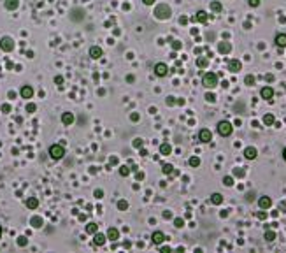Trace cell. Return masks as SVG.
Instances as JSON below:
<instances>
[{"mask_svg":"<svg viewBox=\"0 0 286 253\" xmlns=\"http://www.w3.org/2000/svg\"><path fill=\"white\" fill-rule=\"evenodd\" d=\"M104 197V192L102 190H95V199H102Z\"/></svg>","mask_w":286,"mask_h":253,"instance_id":"cell-45","label":"cell"},{"mask_svg":"<svg viewBox=\"0 0 286 253\" xmlns=\"http://www.w3.org/2000/svg\"><path fill=\"white\" fill-rule=\"evenodd\" d=\"M260 95H262V99L270 100V99L274 97V90H272L270 86H263V88H262V91H260Z\"/></svg>","mask_w":286,"mask_h":253,"instance_id":"cell-10","label":"cell"},{"mask_svg":"<svg viewBox=\"0 0 286 253\" xmlns=\"http://www.w3.org/2000/svg\"><path fill=\"white\" fill-rule=\"evenodd\" d=\"M234 176H239V178H242V176H244V171H242V169H235V171H234Z\"/></svg>","mask_w":286,"mask_h":253,"instance_id":"cell-44","label":"cell"},{"mask_svg":"<svg viewBox=\"0 0 286 253\" xmlns=\"http://www.w3.org/2000/svg\"><path fill=\"white\" fill-rule=\"evenodd\" d=\"M0 236H2V227H0Z\"/></svg>","mask_w":286,"mask_h":253,"instance_id":"cell-59","label":"cell"},{"mask_svg":"<svg viewBox=\"0 0 286 253\" xmlns=\"http://www.w3.org/2000/svg\"><path fill=\"white\" fill-rule=\"evenodd\" d=\"M37 206H39V201L35 197H28L26 199V208L28 209H37Z\"/></svg>","mask_w":286,"mask_h":253,"instance_id":"cell-20","label":"cell"},{"mask_svg":"<svg viewBox=\"0 0 286 253\" xmlns=\"http://www.w3.org/2000/svg\"><path fill=\"white\" fill-rule=\"evenodd\" d=\"M256 155H258V151H256V148H253V146H248V148L244 150V157H246L248 160H255Z\"/></svg>","mask_w":286,"mask_h":253,"instance_id":"cell-11","label":"cell"},{"mask_svg":"<svg viewBox=\"0 0 286 253\" xmlns=\"http://www.w3.org/2000/svg\"><path fill=\"white\" fill-rule=\"evenodd\" d=\"M26 243H28V241H26V237H25V236L18 237V244H19V246H26Z\"/></svg>","mask_w":286,"mask_h":253,"instance_id":"cell-39","label":"cell"},{"mask_svg":"<svg viewBox=\"0 0 286 253\" xmlns=\"http://www.w3.org/2000/svg\"><path fill=\"white\" fill-rule=\"evenodd\" d=\"M172 169H174V167H172L170 164H165V165L162 167V171H163V174H172Z\"/></svg>","mask_w":286,"mask_h":253,"instance_id":"cell-35","label":"cell"},{"mask_svg":"<svg viewBox=\"0 0 286 253\" xmlns=\"http://www.w3.org/2000/svg\"><path fill=\"white\" fill-rule=\"evenodd\" d=\"M283 157H285V160H286V148L283 150Z\"/></svg>","mask_w":286,"mask_h":253,"instance_id":"cell-58","label":"cell"},{"mask_svg":"<svg viewBox=\"0 0 286 253\" xmlns=\"http://www.w3.org/2000/svg\"><path fill=\"white\" fill-rule=\"evenodd\" d=\"M102 55H104V51H102L100 46H93V47H90V56H91L93 60H98Z\"/></svg>","mask_w":286,"mask_h":253,"instance_id":"cell-9","label":"cell"},{"mask_svg":"<svg viewBox=\"0 0 286 253\" xmlns=\"http://www.w3.org/2000/svg\"><path fill=\"white\" fill-rule=\"evenodd\" d=\"M167 104H169V106H174V104H176L174 97H169V99H167Z\"/></svg>","mask_w":286,"mask_h":253,"instance_id":"cell-49","label":"cell"},{"mask_svg":"<svg viewBox=\"0 0 286 253\" xmlns=\"http://www.w3.org/2000/svg\"><path fill=\"white\" fill-rule=\"evenodd\" d=\"M197 65H198L200 69H205V67L209 65V60H207V58H204V56H200V58L197 60Z\"/></svg>","mask_w":286,"mask_h":253,"instance_id":"cell-28","label":"cell"},{"mask_svg":"<svg viewBox=\"0 0 286 253\" xmlns=\"http://www.w3.org/2000/svg\"><path fill=\"white\" fill-rule=\"evenodd\" d=\"M232 130H234V127H232L230 121H220V123H218V134H220V135L228 137V135L232 134Z\"/></svg>","mask_w":286,"mask_h":253,"instance_id":"cell-4","label":"cell"},{"mask_svg":"<svg viewBox=\"0 0 286 253\" xmlns=\"http://www.w3.org/2000/svg\"><path fill=\"white\" fill-rule=\"evenodd\" d=\"M244 83H246L248 86H253V84H255V76H246V77H244Z\"/></svg>","mask_w":286,"mask_h":253,"instance_id":"cell-34","label":"cell"},{"mask_svg":"<svg viewBox=\"0 0 286 253\" xmlns=\"http://www.w3.org/2000/svg\"><path fill=\"white\" fill-rule=\"evenodd\" d=\"M133 148H142V139H135L133 141Z\"/></svg>","mask_w":286,"mask_h":253,"instance_id":"cell-43","label":"cell"},{"mask_svg":"<svg viewBox=\"0 0 286 253\" xmlns=\"http://www.w3.org/2000/svg\"><path fill=\"white\" fill-rule=\"evenodd\" d=\"M193 19H195V21H200V23H205V21H207V14H205V11H198L197 16H195Z\"/></svg>","mask_w":286,"mask_h":253,"instance_id":"cell-23","label":"cell"},{"mask_svg":"<svg viewBox=\"0 0 286 253\" xmlns=\"http://www.w3.org/2000/svg\"><path fill=\"white\" fill-rule=\"evenodd\" d=\"M249 5L251 7H258L260 5V0H249Z\"/></svg>","mask_w":286,"mask_h":253,"instance_id":"cell-46","label":"cell"},{"mask_svg":"<svg viewBox=\"0 0 286 253\" xmlns=\"http://www.w3.org/2000/svg\"><path fill=\"white\" fill-rule=\"evenodd\" d=\"M18 5H19V0H5V9H9V11L18 9Z\"/></svg>","mask_w":286,"mask_h":253,"instance_id":"cell-22","label":"cell"},{"mask_svg":"<svg viewBox=\"0 0 286 253\" xmlns=\"http://www.w3.org/2000/svg\"><path fill=\"white\" fill-rule=\"evenodd\" d=\"M179 23H181V25H186V23H188V18H186V16H181V18H179Z\"/></svg>","mask_w":286,"mask_h":253,"instance_id":"cell-47","label":"cell"},{"mask_svg":"<svg viewBox=\"0 0 286 253\" xmlns=\"http://www.w3.org/2000/svg\"><path fill=\"white\" fill-rule=\"evenodd\" d=\"M223 183H225L227 186H232V185H234V178H232V176H227V178H223Z\"/></svg>","mask_w":286,"mask_h":253,"instance_id":"cell-38","label":"cell"},{"mask_svg":"<svg viewBox=\"0 0 286 253\" xmlns=\"http://www.w3.org/2000/svg\"><path fill=\"white\" fill-rule=\"evenodd\" d=\"M2 113H5V114L11 113V106L9 104H2Z\"/></svg>","mask_w":286,"mask_h":253,"instance_id":"cell-40","label":"cell"},{"mask_svg":"<svg viewBox=\"0 0 286 253\" xmlns=\"http://www.w3.org/2000/svg\"><path fill=\"white\" fill-rule=\"evenodd\" d=\"M151 241H153L155 244H162V243L165 241V236H163V232H160V230H155V232H153V236H151Z\"/></svg>","mask_w":286,"mask_h":253,"instance_id":"cell-13","label":"cell"},{"mask_svg":"<svg viewBox=\"0 0 286 253\" xmlns=\"http://www.w3.org/2000/svg\"><path fill=\"white\" fill-rule=\"evenodd\" d=\"M174 227H177V229L184 227V222H183V218H174Z\"/></svg>","mask_w":286,"mask_h":253,"instance_id":"cell-36","label":"cell"},{"mask_svg":"<svg viewBox=\"0 0 286 253\" xmlns=\"http://www.w3.org/2000/svg\"><path fill=\"white\" fill-rule=\"evenodd\" d=\"M172 47H174V49H181V47H183V44H181L179 40H174V42H172Z\"/></svg>","mask_w":286,"mask_h":253,"instance_id":"cell-41","label":"cell"},{"mask_svg":"<svg viewBox=\"0 0 286 253\" xmlns=\"http://www.w3.org/2000/svg\"><path fill=\"white\" fill-rule=\"evenodd\" d=\"M49 155H51L53 160H60V158H63V155H65V148H63L61 144H53V146L49 148Z\"/></svg>","mask_w":286,"mask_h":253,"instance_id":"cell-3","label":"cell"},{"mask_svg":"<svg viewBox=\"0 0 286 253\" xmlns=\"http://www.w3.org/2000/svg\"><path fill=\"white\" fill-rule=\"evenodd\" d=\"M61 123L67 125V127L72 125V123H74V114H72V113H63V114H61Z\"/></svg>","mask_w":286,"mask_h":253,"instance_id":"cell-17","label":"cell"},{"mask_svg":"<svg viewBox=\"0 0 286 253\" xmlns=\"http://www.w3.org/2000/svg\"><path fill=\"white\" fill-rule=\"evenodd\" d=\"M107 239H109V241H118V239H119V230H118L116 227L107 229Z\"/></svg>","mask_w":286,"mask_h":253,"instance_id":"cell-12","label":"cell"},{"mask_svg":"<svg viewBox=\"0 0 286 253\" xmlns=\"http://www.w3.org/2000/svg\"><path fill=\"white\" fill-rule=\"evenodd\" d=\"M263 123L269 127V125H274L276 123V118H274V114H265L263 116Z\"/></svg>","mask_w":286,"mask_h":253,"instance_id":"cell-27","label":"cell"},{"mask_svg":"<svg viewBox=\"0 0 286 253\" xmlns=\"http://www.w3.org/2000/svg\"><path fill=\"white\" fill-rule=\"evenodd\" d=\"M0 49L5 51V53L12 51V49H14V40H12L11 37H2V39H0Z\"/></svg>","mask_w":286,"mask_h":253,"instance_id":"cell-5","label":"cell"},{"mask_svg":"<svg viewBox=\"0 0 286 253\" xmlns=\"http://www.w3.org/2000/svg\"><path fill=\"white\" fill-rule=\"evenodd\" d=\"M265 79H267V81H272V79H274V76H272V74H269V76H265Z\"/></svg>","mask_w":286,"mask_h":253,"instance_id":"cell-56","label":"cell"},{"mask_svg":"<svg viewBox=\"0 0 286 253\" xmlns=\"http://www.w3.org/2000/svg\"><path fill=\"white\" fill-rule=\"evenodd\" d=\"M54 83H56V84H61V83H63V77H61V76H56V77H54Z\"/></svg>","mask_w":286,"mask_h":253,"instance_id":"cell-48","label":"cell"},{"mask_svg":"<svg viewBox=\"0 0 286 253\" xmlns=\"http://www.w3.org/2000/svg\"><path fill=\"white\" fill-rule=\"evenodd\" d=\"M205 100H207V102H214V100H216V97H214L213 93H207V95H205Z\"/></svg>","mask_w":286,"mask_h":253,"instance_id":"cell-42","label":"cell"},{"mask_svg":"<svg viewBox=\"0 0 286 253\" xmlns=\"http://www.w3.org/2000/svg\"><path fill=\"white\" fill-rule=\"evenodd\" d=\"M118 209L119 211H126L128 209V202L126 201H118Z\"/></svg>","mask_w":286,"mask_h":253,"instance_id":"cell-31","label":"cell"},{"mask_svg":"<svg viewBox=\"0 0 286 253\" xmlns=\"http://www.w3.org/2000/svg\"><path fill=\"white\" fill-rule=\"evenodd\" d=\"M265 239H267L269 243H272V241L276 239V232H272V230H267V232H265Z\"/></svg>","mask_w":286,"mask_h":253,"instance_id":"cell-32","label":"cell"},{"mask_svg":"<svg viewBox=\"0 0 286 253\" xmlns=\"http://www.w3.org/2000/svg\"><path fill=\"white\" fill-rule=\"evenodd\" d=\"M258 206H260L262 209H269V208L272 206L270 197H260V199H258Z\"/></svg>","mask_w":286,"mask_h":253,"instance_id":"cell-14","label":"cell"},{"mask_svg":"<svg viewBox=\"0 0 286 253\" xmlns=\"http://www.w3.org/2000/svg\"><path fill=\"white\" fill-rule=\"evenodd\" d=\"M211 9H213L214 12H220V11L223 9V5H221L220 2H216V0H214V2H211Z\"/></svg>","mask_w":286,"mask_h":253,"instance_id":"cell-29","label":"cell"},{"mask_svg":"<svg viewBox=\"0 0 286 253\" xmlns=\"http://www.w3.org/2000/svg\"><path fill=\"white\" fill-rule=\"evenodd\" d=\"M258 218H260V220H265V218H267V213L260 211V213H258Z\"/></svg>","mask_w":286,"mask_h":253,"instance_id":"cell-50","label":"cell"},{"mask_svg":"<svg viewBox=\"0 0 286 253\" xmlns=\"http://www.w3.org/2000/svg\"><path fill=\"white\" fill-rule=\"evenodd\" d=\"M163 252H165V253L170 252V248H169V246H163V248H162V253H163Z\"/></svg>","mask_w":286,"mask_h":253,"instance_id":"cell-57","label":"cell"},{"mask_svg":"<svg viewBox=\"0 0 286 253\" xmlns=\"http://www.w3.org/2000/svg\"><path fill=\"white\" fill-rule=\"evenodd\" d=\"M198 139H200V142H211V141H213V134H211V130L202 128V130L198 132Z\"/></svg>","mask_w":286,"mask_h":253,"instance_id":"cell-7","label":"cell"},{"mask_svg":"<svg viewBox=\"0 0 286 253\" xmlns=\"http://www.w3.org/2000/svg\"><path fill=\"white\" fill-rule=\"evenodd\" d=\"M170 216H172V213H170V211H165V213H163V218H170Z\"/></svg>","mask_w":286,"mask_h":253,"instance_id":"cell-55","label":"cell"},{"mask_svg":"<svg viewBox=\"0 0 286 253\" xmlns=\"http://www.w3.org/2000/svg\"><path fill=\"white\" fill-rule=\"evenodd\" d=\"M155 16L158 19H169L170 18V7L165 5V4H160L156 9H155Z\"/></svg>","mask_w":286,"mask_h":253,"instance_id":"cell-2","label":"cell"},{"mask_svg":"<svg viewBox=\"0 0 286 253\" xmlns=\"http://www.w3.org/2000/svg\"><path fill=\"white\" fill-rule=\"evenodd\" d=\"M119 174H121L123 178H125V176H128V174H130V167H126V165H121V167H119Z\"/></svg>","mask_w":286,"mask_h":253,"instance_id":"cell-33","label":"cell"},{"mask_svg":"<svg viewBox=\"0 0 286 253\" xmlns=\"http://www.w3.org/2000/svg\"><path fill=\"white\" fill-rule=\"evenodd\" d=\"M35 111H37V106L35 104H32V102L26 104V113H35Z\"/></svg>","mask_w":286,"mask_h":253,"instance_id":"cell-37","label":"cell"},{"mask_svg":"<svg viewBox=\"0 0 286 253\" xmlns=\"http://www.w3.org/2000/svg\"><path fill=\"white\" fill-rule=\"evenodd\" d=\"M30 223H32V227L40 229V227H42V218H40V216H33V218L30 220Z\"/></svg>","mask_w":286,"mask_h":253,"instance_id":"cell-26","label":"cell"},{"mask_svg":"<svg viewBox=\"0 0 286 253\" xmlns=\"http://www.w3.org/2000/svg\"><path fill=\"white\" fill-rule=\"evenodd\" d=\"M137 179L141 181V179H144V172H141V171H137Z\"/></svg>","mask_w":286,"mask_h":253,"instance_id":"cell-51","label":"cell"},{"mask_svg":"<svg viewBox=\"0 0 286 253\" xmlns=\"http://www.w3.org/2000/svg\"><path fill=\"white\" fill-rule=\"evenodd\" d=\"M188 164H190L191 167H198V165H200V158H198V157H191V158L188 160Z\"/></svg>","mask_w":286,"mask_h":253,"instance_id":"cell-30","label":"cell"},{"mask_svg":"<svg viewBox=\"0 0 286 253\" xmlns=\"http://www.w3.org/2000/svg\"><path fill=\"white\" fill-rule=\"evenodd\" d=\"M130 118H132V120H133V121H137V120H139V114H137V113H133V114H132V116H130Z\"/></svg>","mask_w":286,"mask_h":253,"instance_id":"cell-54","label":"cell"},{"mask_svg":"<svg viewBox=\"0 0 286 253\" xmlns=\"http://www.w3.org/2000/svg\"><path fill=\"white\" fill-rule=\"evenodd\" d=\"M98 230V225L95 223V222H90L88 225H86V234H95Z\"/></svg>","mask_w":286,"mask_h":253,"instance_id":"cell-24","label":"cell"},{"mask_svg":"<svg viewBox=\"0 0 286 253\" xmlns=\"http://www.w3.org/2000/svg\"><path fill=\"white\" fill-rule=\"evenodd\" d=\"M202 84L205 86V88H214L216 84H218V76L214 74V72H205L204 74V77H202Z\"/></svg>","mask_w":286,"mask_h":253,"instance_id":"cell-1","label":"cell"},{"mask_svg":"<svg viewBox=\"0 0 286 253\" xmlns=\"http://www.w3.org/2000/svg\"><path fill=\"white\" fill-rule=\"evenodd\" d=\"M241 67H242V65H241L239 60H230V62H228V70H230V72H239Z\"/></svg>","mask_w":286,"mask_h":253,"instance_id":"cell-16","label":"cell"},{"mask_svg":"<svg viewBox=\"0 0 286 253\" xmlns=\"http://www.w3.org/2000/svg\"><path fill=\"white\" fill-rule=\"evenodd\" d=\"M105 241H107V236H104V234H98V232H95L93 243H95L97 246H104V244H105Z\"/></svg>","mask_w":286,"mask_h":253,"instance_id":"cell-15","label":"cell"},{"mask_svg":"<svg viewBox=\"0 0 286 253\" xmlns=\"http://www.w3.org/2000/svg\"><path fill=\"white\" fill-rule=\"evenodd\" d=\"M276 44L279 47H286V33H278L276 35Z\"/></svg>","mask_w":286,"mask_h":253,"instance_id":"cell-19","label":"cell"},{"mask_svg":"<svg viewBox=\"0 0 286 253\" xmlns=\"http://www.w3.org/2000/svg\"><path fill=\"white\" fill-rule=\"evenodd\" d=\"M142 4L144 5H151V4H155V0H142Z\"/></svg>","mask_w":286,"mask_h":253,"instance_id":"cell-52","label":"cell"},{"mask_svg":"<svg viewBox=\"0 0 286 253\" xmlns=\"http://www.w3.org/2000/svg\"><path fill=\"white\" fill-rule=\"evenodd\" d=\"M170 151H172V148H170L169 142H163V144L160 146V153H162V155H170Z\"/></svg>","mask_w":286,"mask_h":253,"instance_id":"cell-25","label":"cell"},{"mask_svg":"<svg viewBox=\"0 0 286 253\" xmlns=\"http://www.w3.org/2000/svg\"><path fill=\"white\" fill-rule=\"evenodd\" d=\"M133 79H135V77H133L132 74H130V76H126V81H128V83H133Z\"/></svg>","mask_w":286,"mask_h":253,"instance_id":"cell-53","label":"cell"},{"mask_svg":"<svg viewBox=\"0 0 286 253\" xmlns=\"http://www.w3.org/2000/svg\"><path fill=\"white\" fill-rule=\"evenodd\" d=\"M211 202H213L214 206H220V204L223 202V195H221V193H213V195H211Z\"/></svg>","mask_w":286,"mask_h":253,"instance_id":"cell-21","label":"cell"},{"mask_svg":"<svg viewBox=\"0 0 286 253\" xmlns=\"http://www.w3.org/2000/svg\"><path fill=\"white\" fill-rule=\"evenodd\" d=\"M218 49H220V53H223V55H227V53H230L232 51V46H230V42H220L218 44Z\"/></svg>","mask_w":286,"mask_h":253,"instance_id":"cell-18","label":"cell"},{"mask_svg":"<svg viewBox=\"0 0 286 253\" xmlns=\"http://www.w3.org/2000/svg\"><path fill=\"white\" fill-rule=\"evenodd\" d=\"M19 95H21L23 99H32V97H33V88H32V86H28V84H25V86H21Z\"/></svg>","mask_w":286,"mask_h":253,"instance_id":"cell-8","label":"cell"},{"mask_svg":"<svg viewBox=\"0 0 286 253\" xmlns=\"http://www.w3.org/2000/svg\"><path fill=\"white\" fill-rule=\"evenodd\" d=\"M155 74H156L158 77H165V76L169 74V67H167L165 63H162V62H160V63H156V65H155Z\"/></svg>","mask_w":286,"mask_h":253,"instance_id":"cell-6","label":"cell"}]
</instances>
